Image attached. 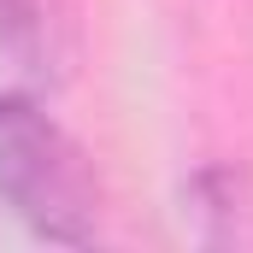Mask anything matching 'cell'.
Listing matches in <instances>:
<instances>
[{
  "mask_svg": "<svg viewBox=\"0 0 253 253\" xmlns=\"http://www.w3.org/2000/svg\"><path fill=\"white\" fill-rule=\"evenodd\" d=\"M0 200L42 242L88 248L100 236V183L83 147L24 94H0Z\"/></svg>",
  "mask_w": 253,
  "mask_h": 253,
  "instance_id": "6da1fadb",
  "label": "cell"
},
{
  "mask_svg": "<svg viewBox=\"0 0 253 253\" xmlns=\"http://www.w3.org/2000/svg\"><path fill=\"white\" fill-rule=\"evenodd\" d=\"M47 0H0V59L18 71H42L47 59Z\"/></svg>",
  "mask_w": 253,
  "mask_h": 253,
  "instance_id": "7a4b0ae2",
  "label": "cell"
}]
</instances>
